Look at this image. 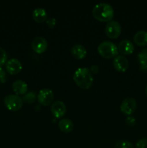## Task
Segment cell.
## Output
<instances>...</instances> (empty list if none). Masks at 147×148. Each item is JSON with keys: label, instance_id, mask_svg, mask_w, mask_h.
I'll return each instance as SVG.
<instances>
[{"label": "cell", "instance_id": "cell-24", "mask_svg": "<svg viewBox=\"0 0 147 148\" xmlns=\"http://www.w3.org/2000/svg\"><path fill=\"white\" fill-rule=\"evenodd\" d=\"M125 122L127 124L130 126H133L135 124V119L133 116H127L126 119H125Z\"/></svg>", "mask_w": 147, "mask_h": 148}, {"label": "cell", "instance_id": "cell-19", "mask_svg": "<svg viewBox=\"0 0 147 148\" xmlns=\"http://www.w3.org/2000/svg\"><path fill=\"white\" fill-rule=\"evenodd\" d=\"M115 148H134L131 142L128 140H120L115 145Z\"/></svg>", "mask_w": 147, "mask_h": 148}, {"label": "cell", "instance_id": "cell-13", "mask_svg": "<svg viewBox=\"0 0 147 148\" xmlns=\"http://www.w3.org/2000/svg\"><path fill=\"white\" fill-rule=\"evenodd\" d=\"M12 89L16 95L25 94L27 91V84L24 81L17 79L12 83Z\"/></svg>", "mask_w": 147, "mask_h": 148}, {"label": "cell", "instance_id": "cell-4", "mask_svg": "<svg viewBox=\"0 0 147 148\" xmlns=\"http://www.w3.org/2000/svg\"><path fill=\"white\" fill-rule=\"evenodd\" d=\"M4 104L10 111H17L22 108L23 101L16 94H10L4 98Z\"/></svg>", "mask_w": 147, "mask_h": 148}, {"label": "cell", "instance_id": "cell-3", "mask_svg": "<svg viewBox=\"0 0 147 148\" xmlns=\"http://www.w3.org/2000/svg\"><path fill=\"white\" fill-rule=\"evenodd\" d=\"M97 51L99 54L105 58L115 57L118 53V46L113 42L103 40L99 44Z\"/></svg>", "mask_w": 147, "mask_h": 148}, {"label": "cell", "instance_id": "cell-9", "mask_svg": "<svg viewBox=\"0 0 147 148\" xmlns=\"http://www.w3.org/2000/svg\"><path fill=\"white\" fill-rule=\"evenodd\" d=\"M50 111L56 118H61L66 112V106L61 101H56L51 104Z\"/></svg>", "mask_w": 147, "mask_h": 148}, {"label": "cell", "instance_id": "cell-8", "mask_svg": "<svg viewBox=\"0 0 147 148\" xmlns=\"http://www.w3.org/2000/svg\"><path fill=\"white\" fill-rule=\"evenodd\" d=\"M31 46L36 53H41L47 49L48 42L45 38L42 36H36L32 40Z\"/></svg>", "mask_w": 147, "mask_h": 148}, {"label": "cell", "instance_id": "cell-11", "mask_svg": "<svg viewBox=\"0 0 147 148\" xmlns=\"http://www.w3.org/2000/svg\"><path fill=\"white\" fill-rule=\"evenodd\" d=\"M129 65L127 58L122 55H117L113 60V66L116 70L119 72H125Z\"/></svg>", "mask_w": 147, "mask_h": 148}, {"label": "cell", "instance_id": "cell-16", "mask_svg": "<svg viewBox=\"0 0 147 148\" xmlns=\"http://www.w3.org/2000/svg\"><path fill=\"white\" fill-rule=\"evenodd\" d=\"M133 40L137 45L140 46H147V31L139 30L133 36Z\"/></svg>", "mask_w": 147, "mask_h": 148}, {"label": "cell", "instance_id": "cell-26", "mask_svg": "<svg viewBox=\"0 0 147 148\" xmlns=\"http://www.w3.org/2000/svg\"><path fill=\"white\" fill-rule=\"evenodd\" d=\"M140 69L143 72H147V62L140 63Z\"/></svg>", "mask_w": 147, "mask_h": 148}, {"label": "cell", "instance_id": "cell-28", "mask_svg": "<svg viewBox=\"0 0 147 148\" xmlns=\"http://www.w3.org/2000/svg\"><path fill=\"white\" fill-rule=\"evenodd\" d=\"M145 91H146V95H147V85H146V89H145Z\"/></svg>", "mask_w": 147, "mask_h": 148}, {"label": "cell", "instance_id": "cell-12", "mask_svg": "<svg viewBox=\"0 0 147 148\" xmlns=\"http://www.w3.org/2000/svg\"><path fill=\"white\" fill-rule=\"evenodd\" d=\"M118 51L122 54L128 55L133 53L134 50L133 43L128 39H124L119 43L118 46Z\"/></svg>", "mask_w": 147, "mask_h": 148}, {"label": "cell", "instance_id": "cell-1", "mask_svg": "<svg viewBox=\"0 0 147 148\" xmlns=\"http://www.w3.org/2000/svg\"><path fill=\"white\" fill-rule=\"evenodd\" d=\"M73 79L75 83L83 89L90 88L94 81L92 72L87 67L78 68L74 73Z\"/></svg>", "mask_w": 147, "mask_h": 148}, {"label": "cell", "instance_id": "cell-27", "mask_svg": "<svg viewBox=\"0 0 147 148\" xmlns=\"http://www.w3.org/2000/svg\"><path fill=\"white\" fill-rule=\"evenodd\" d=\"M98 70H99V66H97V64H93L92 65V66H91V72H93V73H97V72H98Z\"/></svg>", "mask_w": 147, "mask_h": 148}, {"label": "cell", "instance_id": "cell-23", "mask_svg": "<svg viewBox=\"0 0 147 148\" xmlns=\"http://www.w3.org/2000/svg\"><path fill=\"white\" fill-rule=\"evenodd\" d=\"M6 79H7L6 72L1 66H0V83H4L6 82Z\"/></svg>", "mask_w": 147, "mask_h": 148}, {"label": "cell", "instance_id": "cell-14", "mask_svg": "<svg viewBox=\"0 0 147 148\" xmlns=\"http://www.w3.org/2000/svg\"><path fill=\"white\" fill-rule=\"evenodd\" d=\"M71 54L73 55L74 57H75L76 59H83L85 56L86 55V49L83 45L79 44H75L74 46H72L71 50Z\"/></svg>", "mask_w": 147, "mask_h": 148}, {"label": "cell", "instance_id": "cell-7", "mask_svg": "<svg viewBox=\"0 0 147 148\" xmlns=\"http://www.w3.org/2000/svg\"><path fill=\"white\" fill-rule=\"evenodd\" d=\"M54 95L51 89L48 88H43L39 91L37 94V100L39 103L44 106H48L53 101Z\"/></svg>", "mask_w": 147, "mask_h": 148}, {"label": "cell", "instance_id": "cell-15", "mask_svg": "<svg viewBox=\"0 0 147 148\" xmlns=\"http://www.w3.org/2000/svg\"><path fill=\"white\" fill-rule=\"evenodd\" d=\"M33 19L37 23H43L47 19V12L43 7H37L33 11Z\"/></svg>", "mask_w": 147, "mask_h": 148}, {"label": "cell", "instance_id": "cell-21", "mask_svg": "<svg viewBox=\"0 0 147 148\" xmlns=\"http://www.w3.org/2000/svg\"><path fill=\"white\" fill-rule=\"evenodd\" d=\"M7 59V54L6 51L0 46V66L6 64Z\"/></svg>", "mask_w": 147, "mask_h": 148}, {"label": "cell", "instance_id": "cell-5", "mask_svg": "<svg viewBox=\"0 0 147 148\" xmlns=\"http://www.w3.org/2000/svg\"><path fill=\"white\" fill-rule=\"evenodd\" d=\"M136 101L133 98L128 97L122 101L120 106V108L125 115L130 116L135 111V110L136 109Z\"/></svg>", "mask_w": 147, "mask_h": 148}, {"label": "cell", "instance_id": "cell-6", "mask_svg": "<svg viewBox=\"0 0 147 148\" xmlns=\"http://www.w3.org/2000/svg\"><path fill=\"white\" fill-rule=\"evenodd\" d=\"M105 33L108 37L115 38L118 37L121 33V25L116 20H110L105 27Z\"/></svg>", "mask_w": 147, "mask_h": 148}, {"label": "cell", "instance_id": "cell-20", "mask_svg": "<svg viewBox=\"0 0 147 148\" xmlns=\"http://www.w3.org/2000/svg\"><path fill=\"white\" fill-rule=\"evenodd\" d=\"M138 61L139 63L142 62H147V48L143 49L139 53H138Z\"/></svg>", "mask_w": 147, "mask_h": 148}, {"label": "cell", "instance_id": "cell-22", "mask_svg": "<svg viewBox=\"0 0 147 148\" xmlns=\"http://www.w3.org/2000/svg\"><path fill=\"white\" fill-rule=\"evenodd\" d=\"M135 148H147V138L143 137L139 139L135 143Z\"/></svg>", "mask_w": 147, "mask_h": 148}, {"label": "cell", "instance_id": "cell-18", "mask_svg": "<svg viewBox=\"0 0 147 148\" xmlns=\"http://www.w3.org/2000/svg\"><path fill=\"white\" fill-rule=\"evenodd\" d=\"M22 99L23 101L26 103H29L34 102L36 99L35 92H34V91H29V92H26L25 94H24Z\"/></svg>", "mask_w": 147, "mask_h": 148}, {"label": "cell", "instance_id": "cell-17", "mask_svg": "<svg viewBox=\"0 0 147 148\" xmlns=\"http://www.w3.org/2000/svg\"><path fill=\"white\" fill-rule=\"evenodd\" d=\"M59 127L64 132H69L74 129V123L69 118H63L59 121Z\"/></svg>", "mask_w": 147, "mask_h": 148}, {"label": "cell", "instance_id": "cell-25", "mask_svg": "<svg viewBox=\"0 0 147 148\" xmlns=\"http://www.w3.org/2000/svg\"><path fill=\"white\" fill-rule=\"evenodd\" d=\"M46 23L50 27H54L56 25V20L55 17H49L46 20Z\"/></svg>", "mask_w": 147, "mask_h": 148}, {"label": "cell", "instance_id": "cell-10", "mask_svg": "<svg viewBox=\"0 0 147 148\" xmlns=\"http://www.w3.org/2000/svg\"><path fill=\"white\" fill-rule=\"evenodd\" d=\"M6 69L7 72L11 75H14V74L18 73L20 72L22 68V65L21 62L19 59H16V58H12L10 59L6 62Z\"/></svg>", "mask_w": 147, "mask_h": 148}, {"label": "cell", "instance_id": "cell-2", "mask_svg": "<svg viewBox=\"0 0 147 148\" xmlns=\"http://www.w3.org/2000/svg\"><path fill=\"white\" fill-rule=\"evenodd\" d=\"M92 15L99 21L109 22L113 17V7L106 2L98 3L92 9Z\"/></svg>", "mask_w": 147, "mask_h": 148}]
</instances>
